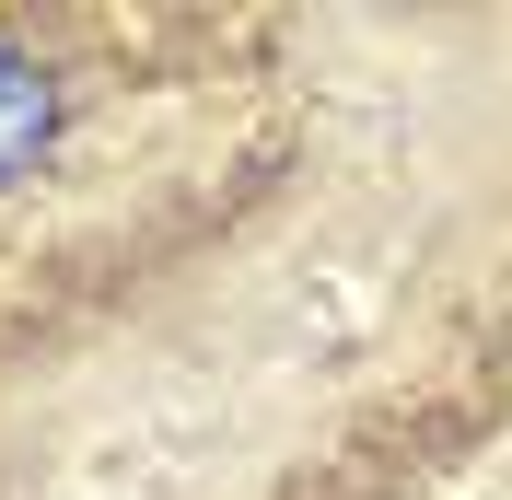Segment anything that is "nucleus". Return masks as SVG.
Segmentation results:
<instances>
[{"label": "nucleus", "instance_id": "1", "mask_svg": "<svg viewBox=\"0 0 512 500\" xmlns=\"http://www.w3.org/2000/svg\"><path fill=\"white\" fill-rule=\"evenodd\" d=\"M47 140H59V82H47L24 47H0V175H24Z\"/></svg>", "mask_w": 512, "mask_h": 500}]
</instances>
